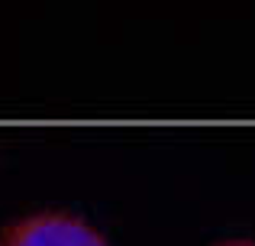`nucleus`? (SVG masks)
Returning a JSON list of instances; mask_svg holds the SVG:
<instances>
[{"label":"nucleus","mask_w":255,"mask_h":246,"mask_svg":"<svg viewBox=\"0 0 255 246\" xmlns=\"http://www.w3.org/2000/svg\"><path fill=\"white\" fill-rule=\"evenodd\" d=\"M0 246H107L94 227L71 214H36L3 230Z\"/></svg>","instance_id":"1"},{"label":"nucleus","mask_w":255,"mask_h":246,"mask_svg":"<svg viewBox=\"0 0 255 246\" xmlns=\"http://www.w3.org/2000/svg\"><path fill=\"white\" fill-rule=\"evenodd\" d=\"M220 246H255L252 240H230V243H220Z\"/></svg>","instance_id":"2"}]
</instances>
